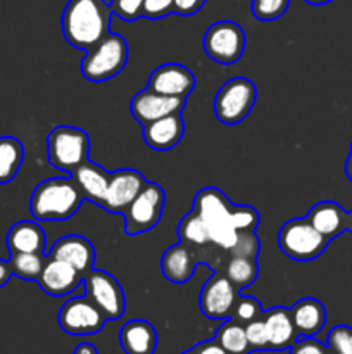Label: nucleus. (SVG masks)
I'll use <instances>...</instances> for the list:
<instances>
[{"label":"nucleus","instance_id":"obj_1","mask_svg":"<svg viewBox=\"0 0 352 354\" xmlns=\"http://www.w3.org/2000/svg\"><path fill=\"white\" fill-rule=\"evenodd\" d=\"M113 10L104 0H69L61 17L66 41L79 50H90L110 33Z\"/></svg>","mask_w":352,"mask_h":354},{"label":"nucleus","instance_id":"obj_2","mask_svg":"<svg viewBox=\"0 0 352 354\" xmlns=\"http://www.w3.org/2000/svg\"><path fill=\"white\" fill-rule=\"evenodd\" d=\"M83 201L85 197L72 176L48 178L35 187L30 213L37 221H66L78 213Z\"/></svg>","mask_w":352,"mask_h":354},{"label":"nucleus","instance_id":"obj_3","mask_svg":"<svg viewBox=\"0 0 352 354\" xmlns=\"http://www.w3.org/2000/svg\"><path fill=\"white\" fill-rule=\"evenodd\" d=\"M231 207L233 203H230V199L216 187L199 190L193 199V211L207 223L211 242L224 251H231L238 237V232L231 225Z\"/></svg>","mask_w":352,"mask_h":354},{"label":"nucleus","instance_id":"obj_4","mask_svg":"<svg viewBox=\"0 0 352 354\" xmlns=\"http://www.w3.org/2000/svg\"><path fill=\"white\" fill-rule=\"evenodd\" d=\"M128 62V44L121 35L109 33L99 45L86 50L81 75L90 83H104L119 75Z\"/></svg>","mask_w":352,"mask_h":354},{"label":"nucleus","instance_id":"obj_5","mask_svg":"<svg viewBox=\"0 0 352 354\" xmlns=\"http://www.w3.org/2000/svg\"><path fill=\"white\" fill-rule=\"evenodd\" d=\"M88 133L76 127H55L47 137V158L54 168L72 173L88 161Z\"/></svg>","mask_w":352,"mask_h":354},{"label":"nucleus","instance_id":"obj_6","mask_svg":"<svg viewBox=\"0 0 352 354\" xmlns=\"http://www.w3.org/2000/svg\"><path fill=\"white\" fill-rule=\"evenodd\" d=\"M280 251L286 258L299 263L314 261L326 249L328 241L306 220V218H292L278 232Z\"/></svg>","mask_w":352,"mask_h":354},{"label":"nucleus","instance_id":"obj_7","mask_svg":"<svg viewBox=\"0 0 352 354\" xmlns=\"http://www.w3.org/2000/svg\"><path fill=\"white\" fill-rule=\"evenodd\" d=\"M257 99V88L254 82L244 76L231 78L217 90L213 109L217 121L228 127L242 123L251 114Z\"/></svg>","mask_w":352,"mask_h":354},{"label":"nucleus","instance_id":"obj_8","mask_svg":"<svg viewBox=\"0 0 352 354\" xmlns=\"http://www.w3.org/2000/svg\"><path fill=\"white\" fill-rule=\"evenodd\" d=\"M166 194L159 183L147 182L133 203L126 207L124 216V232L128 235H141L157 227L164 211Z\"/></svg>","mask_w":352,"mask_h":354},{"label":"nucleus","instance_id":"obj_9","mask_svg":"<svg viewBox=\"0 0 352 354\" xmlns=\"http://www.w3.org/2000/svg\"><path fill=\"white\" fill-rule=\"evenodd\" d=\"M204 52L217 64L230 66L240 61L245 52L247 38L235 21H217L207 28L204 35Z\"/></svg>","mask_w":352,"mask_h":354},{"label":"nucleus","instance_id":"obj_10","mask_svg":"<svg viewBox=\"0 0 352 354\" xmlns=\"http://www.w3.org/2000/svg\"><path fill=\"white\" fill-rule=\"evenodd\" d=\"M57 322L61 330L68 335L86 337V335L99 334L106 325L107 318L88 296H81L72 297L62 304Z\"/></svg>","mask_w":352,"mask_h":354},{"label":"nucleus","instance_id":"obj_11","mask_svg":"<svg viewBox=\"0 0 352 354\" xmlns=\"http://www.w3.org/2000/svg\"><path fill=\"white\" fill-rule=\"evenodd\" d=\"M86 296L95 303L107 320H119L126 311V297L121 283L104 270L92 268L83 277Z\"/></svg>","mask_w":352,"mask_h":354},{"label":"nucleus","instance_id":"obj_12","mask_svg":"<svg viewBox=\"0 0 352 354\" xmlns=\"http://www.w3.org/2000/svg\"><path fill=\"white\" fill-rule=\"evenodd\" d=\"M237 299V287L226 279V275L214 273L200 290L199 308L209 320H228L233 317Z\"/></svg>","mask_w":352,"mask_h":354},{"label":"nucleus","instance_id":"obj_13","mask_svg":"<svg viewBox=\"0 0 352 354\" xmlns=\"http://www.w3.org/2000/svg\"><path fill=\"white\" fill-rule=\"evenodd\" d=\"M145 183L147 180L137 169L124 168L110 173L109 185H107V192L100 207L113 214H123L144 189Z\"/></svg>","mask_w":352,"mask_h":354},{"label":"nucleus","instance_id":"obj_14","mask_svg":"<svg viewBox=\"0 0 352 354\" xmlns=\"http://www.w3.org/2000/svg\"><path fill=\"white\" fill-rule=\"evenodd\" d=\"M185 102L186 99L162 95V93L154 92L147 86V88L135 93L130 102V113L135 118V121L145 127V124L169 116V114H182V111L185 109Z\"/></svg>","mask_w":352,"mask_h":354},{"label":"nucleus","instance_id":"obj_15","mask_svg":"<svg viewBox=\"0 0 352 354\" xmlns=\"http://www.w3.org/2000/svg\"><path fill=\"white\" fill-rule=\"evenodd\" d=\"M195 75L188 68L178 62H166L150 73L147 86L162 95L186 99L195 88Z\"/></svg>","mask_w":352,"mask_h":354},{"label":"nucleus","instance_id":"obj_16","mask_svg":"<svg viewBox=\"0 0 352 354\" xmlns=\"http://www.w3.org/2000/svg\"><path fill=\"white\" fill-rule=\"evenodd\" d=\"M83 277H85L83 273H79L66 261L47 256V261L37 282L48 296L64 297L78 289L79 283H83Z\"/></svg>","mask_w":352,"mask_h":354},{"label":"nucleus","instance_id":"obj_17","mask_svg":"<svg viewBox=\"0 0 352 354\" xmlns=\"http://www.w3.org/2000/svg\"><path fill=\"white\" fill-rule=\"evenodd\" d=\"M47 256L66 261L72 268L78 270L79 273H83V275L88 273L93 268V265H95V248H93L88 239L81 237V235H66V237H61L52 245Z\"/></svg>","mask_w":352,"mask_h":354},{"label":"nucleus","instance_id":"obj_18","mask_svg":"<svg viewBox=\"0 0 352 354\" xmlns=\"http://www.w3.org/2000/svg\"><path fill=\"white\" fill-rule=\"evenodd\" d=\"M141 128H144V142L152 151L157 152L175 149L185 135V123H183L182 114H169Z\"/></svg>","mask_w":352,"mask_h":354},{"label":"nucleus","instance_id":"obj_19","mask_svg":"<svg viewBox=\"0 0 352 354\" xmlns=\"http://www.w3.org/2000/svg\"><path fill=\"white\" fill-rule=\"evenodd\" d=\"M197 265H200V259L185 242L168 248L161 258L162 275L171 283L188 282L195 273Z\"/></svg>","mask_w":352,"mask_h":354},{"label":"nucleus","instance_id":"obj_20","mask_svg":"<svg viewBox=\"0 0 352 354\" xmlns=\"http://www.w3.org/2000/svg\"><path fill=\"white\" fill-rule=\"evenodd\" d=\"M306 220L326 239L328 242L347 232V211L342 209L335 201H321L314 204Z\"/></svg>","mask_w":352,"mask_h":354},{"label":"nucleus","instance_id":"obj_21","mask_svg":"<svg viewBox=\"0 0 352 354\" xmlns=\"http://www.w3.org/2000/svg\"><path fill=\"white\" fill-rule=\"evenodd\" d=\"M6 244L10 254H17V252L45 254L47 237H45L43 228L37 220H24L17 221L16 225L10 227V230L7 232Z\"/></svg>","mask_w":352,"mask_h":354},{"label":"nucleus","instance_id":"obj_22","mask_svg":"<svg viewBox=\"0 0 352 354\" xmlns=\"http://www.w3.org/2000/svg\"><path fill=\"white\" fill-rule=\"evenodd\" d=\"M293 327L299 337H314L326 324V310L323 303L314 297H304L290 308Z\"/></svg>","mask_w":352,"mask_h":354},{"label":"nucleus","instance_id":"obj_23","mask_svg":"<svg viewBox=\"0 0 352 354\" xmlns=\"http://www.w3.org/2000/svg\"><path fill=\"white\" fill-rule=\"evenodd\" d=\"M262 320H264L266 330H268L269 351H285V349L292 348L299 335L293 327L290 310L282 306L273 308V310L264 311Z\"/></svg>","mask_w":352,"mask_h":354},{"label":"nucleus","instance_id":"obj_24","mask_svg":"<svg viewBox=\"0 0 352 354\" xmlns=\"http://www.w3.org/2000/svg\"><path fill=\"white\" fill-rule=\"evenodd\" d=\"M119 344L124 354H154L157 332L147 320H130L121 327Z\"/></svg>","mask_w":352,"mask_h":354},{"label":"nucleus","instance_id":"obj_25","mask_svg":"<svg viewBox=\"0 0 352 354\" xmlns=\"http://www.w3.org/2000/svg\"><path fill=\"white\" fill-rule=\"evenodd\" d=\"M71 176L76 182V185L79 187V190H81L85 201H90V203L97 204V206L102 204L104 196L107 192V185H109L110 173H107L102 166L88 159Z\"/></svg>","mask_w":352,"mask_h":354},{"label":"nucleus","instance_id":"obj_26","mask_svg":"<svg viewBox=\"0 0 352 354\" xmlns=\"http://www.w3.org/2000/svg\"><path fill=\"white\" fill-rule=\"evenodd\" d=\"M24 161V147L16 137H0V185L12 182Z\"/></svg>","mask_w":352,"mask_h":354},{"label":"nucleus","instance_id":"obj_27","mask_svg":"<svg viewBox=\"0 0 352 354\" xmlns=\"http://www.w3.org/2000/svg\"><path fill=\"white\" fill-rule=\"evenodd\" d=\"M214 341L228 354L251 353V346H248L247 335H245V325L233 320V318L223 320V325L217 328L216 335H214Z\"/></svg>","mask_w":352,"mask_h":354},{"label":"nucleus","instance_id":"obj_28","mask_svg":"<svg viewBox=\"0 0 352 354\" xmlns=\"http://www.w3.org/2000/svg\"><path fill=\"white\" fill-rule=\"evenodd\" d=\"M259 275L257 259L231 256L226 265V279L237 287V290L247 289L255 282Z\"/></svg>","mask_w":352,"mask_h":354},{"label":"nucleus","instance_id":"obj_29","mask_svg":"<svg viewBox=\"0 0 352 354\" xmlns=\"http://www.w3.org/2000/svg\"><path fill=\"white\" fill-rule=\"evenodd\" d=\"M178 235L179 242H185V244L192 245H204L211 242L209 228H207V223L204 221V218L200 216L195 211H190L185 216L182 218L178 225Z\"/></svg>","mask_w":352,"mask_h":354},{"label":"nucleus","instance_id":"obj_30","mask_svg":"<svg viewBox=\"0 0 352 354\" xmlns=\"http://www.w3.org/2000/svg\"><path fill=\"white\" fill-rule=\"evenodd\" d=\"M47 254H38V252H17L10 254V270L12 275L21 280H35L37 282L43 270Z\"/></svg>","mask_w":352,"mask_h":354},{"label":"nucleus","instance_id":"obj_31","mask_svg":"<svg viewBox=\"0 0 352 354\" xmlns=\"http://www.w3.org/2000/svg\"><path fill=\"white\" fill-rule=\"evenodd\" d=\"M290 0H252V14L259 21L280 19L289 10Z\"/></svg>","mask_w":352,"mask_h":354},{"label":"nucleus","instance_id":"obj_32","mask_svg":"<svg viewBox=\"0 0 352 354\" xmlns=\"http://www.w3.org/2000/svg\"><path fill=\"white\" fill-rule=\"evenodd\" d=\"M231 225L237 232H255L259 227V216L257 211L251 206H237L233 204L231 207Z\"/></svg>","mask_w":352,"mask_h":354},{"label":"nucleus","instance_id":"obj_33","mask_svg":"<svg viewBox=\"0 0 352 354\" xmlns=\"http://www.w3.org/2000/svg\"><path fill=\"white\" fill-rule=\"evenodd\" d=\"M264 311H262L261 304L257 299L251 296H238L237 304H235L233 320L240 322L242 325H247L248 322H254L257 318H262Z\"/></svg>","mask_w":352,"mask_h":354},{"label":"nucleus","instance_id":"obj_34","mask_svg":"<svg viewBox=\"0 0 352 354\" xmlns=\"http://www.w3.org/2000/svg\"><path fill=\"white\" fill-rule=\"evenodd\" d=\"M259 251H261V241L257 239L255 232H238L237 242L230 252L231 256L257 259Z\"/></svg>","mask_w":352,"mask_h":354},{"label":"nucleus","instance_id":"obj_35","mask_svg":"<svg viewBox=\"0 0 352 354\" xmlns=\"http://www.w3.org/2000/svg\"><path fill=\"white\" fill-rule=\"evenodd\" d=\"M326 344L335 354H352V327L337 325L331 328Z\"/></svg>","mask_w":352,"mask_h":354},{"label":"nucleus","instance_id":"obj_36","mask_svg":"<svg viewBox=\"0 0 352 354\" xmlns=\"http://www.w3.org/2000/svg\"><path fill=\"white\" fill-rule=\"evenodd\" d=\"M245 335H247L251 351H269L268 330L262 318H257L254 322H248L245 325Z\"/></svg>","mask_w":352,"mask_h":354},{"label":"nucleus","instance_id":"obj_37","mask_svg":"<svg viewBox=\"0 0 352 354\" xmlns=\"http://www.w3.org/2000/svg\"><path fill=\"white\" fill-rule=\"evenodd\" d=\"M109 6L114 16L131 23V21H137L141 17L144 0H110Z\"/></svg>","mask_w":352,"mask_h":354},{"label":"nucleus","instance_id":"obj_38","mask_svg":"<svg viewBox=\"0 0 352 354\" xmlns=\"http://www.w3.org/2000/svg\"><path fill=\"white\" fill-rule=\"evenodd\" d=\"M173 7H175V0H144L141 17L162 19V17L173 14Z\"/></svg>","mask_w":352,"mask_h":354},{"label":"nucleus","instance_id":"obj_39","mask_svg":"<svg viewBox=\"0 0 352 354\" xmlns=\"http://www.w3.org/2000/svg\"><path fill=\"white\" fill-rule=\"evenodd\" d=\"M289 354H328V351L314 337H300L293 342Z\"/></svg>","mask_w":352,"mask_h":354},{"label":"nucleus","instance_id":"obj_40","mask_svg":"<svg viewBox=\"0 0 352 354\" xmlns=\"http://www.w3.org/2000/svg\"><path fill=\"white\" fill-rule=\"evenodd\" d=\"M206 0H175V7L173 12L179 14V16H193L202 9Z\"/></svg>","mask_w":352,"mask_h":354},{"label":"nucleus","instance_id":"obj_41","mask_svg":"<svg viewBox=\"0 0 352 354\" xmlns=\"http://www.w3.org/2000/svg\"><path fill=\"white\" fill-rule=\"evenodd\" d=\"M193 351H195V354H228L214 339L213 341L200 342V344H197L193 348Z\"/></svg>","mask_w":352,"mask_h":354},{"label":"nucleus","instance_id":"obj_42","mask_svg":"<svg viewBox=\"0 0 352 354\" xmlns=\"http://www.w3.org/2000/svg\"><path fill=\"white\" fill-rule=\"evenodd\" d=\"M12 270H10V263L6 259H0V289L12 279Z\"/></svg>","mask_w":352,"mask_h":354},{"label":"nucleus","instance_id":"obj_43","mask_svg":"<svg viewBox=\"0 0 352 354\" xmlns=\"http://www.w3.org/2000/svg\"><path fill=\"white\" fill-rule=\"evenodd\" d=\"M72 354H99V351H97V348L93 344H88V342H81V344L76 346Z\"/></svg>","mask_w":352,"mask_h":354},{"label":"nucleus","instance_id":"obj_44","mask_svg":"<svg viewBox=\"0 0 352 354\" xmlns=\"http://www.w3.org/2000/svg\"><path fill=\"white\" fill-rule=\"evenodd\" d=\"M345 175L352 182V142H351V151H349L347 161H345Z\"/></svg>","mask_w":352,"mask_h":354},{"label":"nucleus","instance_id":"obj_45","mask_svg":"<svg viewBox=\"0 0 352 354\" xmlns=\"http://www.w3.org/2000/svg\"><path fill=\"white\" fill-rule=\"evenodd\" d=\"M304 2H307L309 6H324V3H330L333 0H304Z\"/></svg>","mask_w":352,"mask_h":354},{"label":"nucleus","instance_id":"obj_46","mask_svg":"<svg viewBox=\"0 0 352 354\" xmlns=\"http://www.w3.org/2000/svg\"><path fill=\"white\" fill-rule=\"evenodd\" d=\"M347 232H352V211L347 213Z\"/></svg>","mask_w":352,"mask_h":354},{"label":"nucleus","instance_id":"obj_47","mask_svg":"<svg viewBox=\"0 0 352 354\" xmlns=\"http://www.w3.org/2000/svg\"><path fill=\"white\" fill-rule=\"evenodd\" d=\"M182 354H195V351H193V349H190V351H185V353H182Z\"/></svg>","mask_w":352,"mask_h":354}]
</instances>
